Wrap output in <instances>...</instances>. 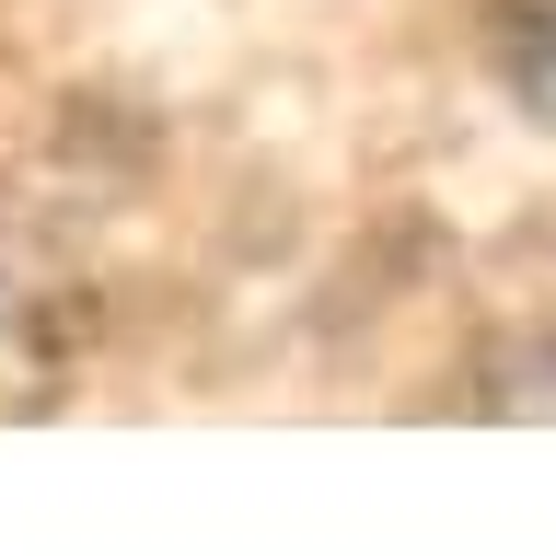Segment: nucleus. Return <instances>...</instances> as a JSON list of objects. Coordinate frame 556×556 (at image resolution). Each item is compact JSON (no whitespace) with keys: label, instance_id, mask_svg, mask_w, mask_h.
Segmentation results:
<instances>
[]
</instances>
